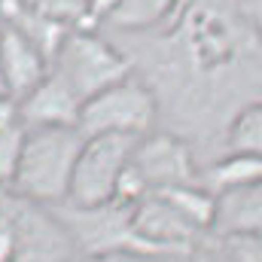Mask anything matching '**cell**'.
I'll return each instance as SVG.
<instances>
[{
	"label": "cell",
	"instance_id": "3",
	"mask_svg": "<svg viewBox=\"0 0 262 262\" xmlns=\"http://www.w3.org/2000/svg\"><path fill=\"white\" fill-rule=\"evenodd\" d=\"M49 70L58 73L85 104L98 92L131 76V58L122 55V49L113 46L98 28H70L52 55Z\"/></svg>",
	"mask_w": 262,
	"mask_h": 262
},
{
	"label": "cell",
	"instance_id": "19",
	"mask_svg": "<svg viewBox=\"0 0 262 262\" xmlns=\"http://www.w3.org/2000/svg\"><path fill=\"white\" fill-rule=\"evenodd\" d=\"M76 262H180L171 256H149V253H131V250H116V253H98V256H76Z\"/></svg>",
	"mask_w": 262,
	"mask_h": 262
},
{
	"label": "cell",
	"instance_id": "10",
	"mask_svg": "<svg viewBox=\"0 0 262 262\" xmlns=\"http://www.w3.org/2000/svg\"><path fill=\"white\" fill-rule=\"evenodd\" d=\"M0 67L6 92L15 101L34 92L49 76V58L40 52V46L9 25H0Z\"/></svg>",
	"mask_w": 262,
	"mask_h": 262
},
{
	"label": "cell",
	"instance_id": "2",
	"mask_svg": "<svg viewBox=\"0 0 262 262\" xmlns=\"http://www.w3.org/2000/svg\"><path fill=\"white\" fill-rule=\"evenodd\" d=\"M0 229L12 238L15 262H76V247L55 207L0 186Z\"/></svg>",
	"mask_w": 262,
	"mask_h": 262
},
{
	"label": "cell",
	"instance_id": "12",
	"mask_svg": "<svg viewBox=\"0 0 262 262\" xmlns=\"http://www.w3.org/2000/svg\"><path fill=\"white\" fill-rule=\"evenodd\" d=\"M201 183L213 192H235V189H250L262 183V156L259 152H241V149H226L201 177Z\"/></svg>",
	"mask_w": 262,
	"mask_h": 262
},
{
	"label": "cell",
	"instance_id": "8",
	"mask_svg": "<svg viewBox=\"0 0 262 262\" xmlns=\"http://www.w3.org/2000/svg\"><path fill=\"white\" fill-rule=\"evenodd\" d=\"M131 165L149 186V192L174 189V186H195L204 171L198 168L195 149L186 137L174 131H149L137 140Z\"/></svg>",
	"mask_w": 262,
	"mask_h": 262
},
{
	"label": "cell",
	"instance_id": "6",
	"mask_svg": "<svg viewBox=\"0 0 262 262\" xmlns=\"http://www.w3.org/2000/svg\"><path fill=\"white\" fill-rule=\"evenodd\" d=\"M55 213L79 256H98V253H116V250L143 253L131 232V204H122V201H104L89 207L58 204Z\"/></svg>",
	"mask_w": 262,
	"mask_h": 262
},
{
	"label": "cell",
	"instance_id": "11",
	"mask_svg": "<svg viewBox=\"0 0 262 262\" xmlns=\"http://www.w3.org/2000/svg\"><path fill=\"white\" fill-rule=\"evenodd\" d=\"M210 238H262V183L216 195Z\"/></svg>",
	"mask_w": 262,
	"mask_h": 262
},
{
	"label": "cell",
	"instance_id": "23",
	"mask_svg": "<svg viewBox=\"0 0 262 262\" xmlns=\"http://www.w3.org/2000/svg\"><path fill=\"white\" fill-rule=\"evenodd\" d=\"M0 262H15V247H12V238L0 229Z\"/></svg>",
	"mask_w": 262,
	"mask_h": 262
},
{
	"label": "cell",
	"instance_id": "17",
	"mask_svg": "<svg viewBox=\"0 0 262 262\" xmlns=\"http://www.w3.org/2000/svg\"><path fill=\"white\" fill-rule=\"evenodd\" d=\"M232 262H262V238H216Z\"/></svg>",
	"mask_w": 262,
	"mask_h": 262
},
{
	"label": "cell",
	"instance_id": "21",
	"mask_svg": "<svg viewBox=\"0 0 262 262\" xmlns=\"http://www.w3.org/2000/svg\"><path fill=\"white\" fill-rule=\"evenodd\" d=\"M122 0H89V28H98L101 21L107 25L110 15L119 9Z\"/></svg>",
	"mask_w": 262,
	"mask_h": 262
},
{
	"label": "cell",
	"instance_id": "7",
	"mask_svg": "<svg viewBox=\"0 0 262 262\" xmlns=\"http://www.w3.org/2000/svg\"><path fill=\"white\" fill-rule=\"evenodd\" d=\"M131 232L143 253L171 259H183L207 238L159 192H149L137 204H131Z\"/></svg>",
	"mask_w": 262,
	"mask_h": 262
},
{
	"label": "cell",
	"instance_id": "22",
	"mask_svg": "<svg viewBox=\"0 0 262 262\" xmlns=\"http://www.w3.org/2000/svg\"><path fill=\"white\" fill-rule=\"evenodd\" d=\"M18 125V101L12 95H0V131Z\"/></svg>",
	"mask_w": 262,
	"mask_h": 262
},
{
	"label": "cell",
	"instance_id": "4",
	"mask_svg": "<svg viewBox=\"0 0 262 262\" xmlns=\"http://www.w3.org/2000/svg\"><path fill=\"white\" fill-rule=\"evenodd\" d=\"M156 119H159L156 89L146 79L131 73L82 104L79 131L85 137H95V134L143 137V134L156 131Z\"/></svg>",
	"mask_w": 262,
	"mask_h": 262
},
{
	"label": "cell",
	"instance_id": "16",
	"mask_svg": "<svg viewBox=\"0 0 262 262\" xmlns=\"http://www.w3.org/2000/svg\"><path fill=\"white\" fill-rule=\"evenodd\" d=\"M25 137H28V128L21 122L0 131V186H12L15 183V174H18V165H21Z\"/></svg>",
	"mask_w": 262,
	"mask_h": 262
},
{
	"label": "cell",
	"instance_id": "20",
	"mask_svg": "<svg viewBox=\"0 0 262 262\" xmlns=\"http://www.w3.org/2000/svg\"><path fill=\"white\" fill-rule=\"evenodd\" d=\"M238 12L250 28V34L262 43V0H238Z\"/></svg>",
	"mask_w": 262,
	"mask_h": 262
},
{
	"label": "cell",
	"instance_id": "15",
	"mask_svg": "<svg viewBox=\"0 0 262 262\" xmlns=\"http://www.w3.org/2000/svg\"><path fill=\"white\" fill-rule=\"evenodd\" d=\"M226 146L262 156V98H253L250 104H244L226 122Z\"/></svg>",
	"mask_w": 262,
	"mask_h": 262
},
{
	"label": "cell",
	"instance_id": "18",
	"mask_svg": "<svg viewBox=\"0 0 262 262\" xmlns=\"http://www.w3.org/2000/svg\"><path fill=\"white\" fill-rule=\"evenodd\" d=\"M180 262H232V256L226 253V247H223V241H216V238H204L201 244H198L192 253H186Z\"/></svg>",
	"mask_w": 262,
	"mask_h": 262
},
{
	"label": "cell",
	"instance_id": "24",
	"mask_svg": "<svg viewBox=\"0 0 262 262\" xmlns=\"http://www.w3.org/2000/svg\"><path fill=\"white\" fill-rule=\"evenodd\" d=\"M0 95H9L6 92V82H3V67H0Z\"/></svg>",
	"mask_w": 262,
	"mask_h": 262
},
{
	"label": "cell",
	"instance_id": "14",
	"mask_svg": "<svg viewBox=\"0 0 262 262\" xmlns=\"http://www.w3.org/2000/svg\"><path fill=\"white\" fill-rule=\"evenodd\" d=\"M159 195L165 198L168 204H174L198 232L210 235L213 229V213H216V195L204 186V183H195V186H174V189H162Z\"/></svg>",
	"mask_w": 262,
	"mask_h": 262
},
{
	"label": "cell",
	"instance_id": "1",
	"mask_svg": "<svg viewBox=\"0 0 262 262\" xmlns=\"http://www.w3.org/2000/svg\"><path fill=\"white\" fill-rule=\"evenodd\" d=\"M82 143L85 134L79 128H28L12 189L46 207L64 204Z\"/></svg>",
	"mask_w": 262,
	"mask_h": 262
},
{
	"label": "cell",
	"instance_id": "13",
	"mask_svg": "<svg viewBox=\"0 0 262 262\" xmlns=\"http://www.w3.org/2000/svg\"><path fill=\"white\" fill-rule=\"evenodd\" d=\"M174 18V0H122L110 15V28L116 31H156L168 28Z\"/></svg>",
	"mask_w": 262,
	"mask_h": 262
},
{
	"label": "cell",
	"instance_id": "5",
	"mask_svg": "<svg viewBox=\"0 0 262 262\" xmlns=\"http://www.w3.org/2000/svg\"><path fill=\"white\" fill-rule=\"evenodd\" d=\"M140 137H119V134H95L85 137L79 159H76V171H73V183H70V198L64 204H104L113 201L116 186L122 171L131 165L134 146Z\"/></svg>",
	"mask_w": 262,
	"mask_h": 262
},
{
	"label": "cell",
	"instance_id": "9",
	"mask_svg": "<svg viewBox=\"0 0 262 262\" xmlns=\"http://www.w3.org/2000/svg\"><path fill=\"white\" fill-rule=\"evenodd\" d=\"M82 101L58 73L49 76L18 98V122L25 128H79Z\"/></svg>",
	"mask_w": 262,
	"mask_h": 262
}]
</instances>
